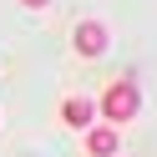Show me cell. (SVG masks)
<instances>
[{"instance_id": "3957f363", "label": "cell", "mask_w": 157, "mask_h": 157, "mask_svg": "<svg viewBox=\"0 0 157 157\" xmlns=\"http://www.w3.org/2000/svg\"><path fill=\"white\" fill-rule=\"evenodd\" d=\"M86 157H117L122 147V127H86Z\"/></svg>"}, {"instance_id": "5b68a950", "label": "cell", "mask_w": 157, "mask_h": 157, "mask_svg": "<svg viewBox=\"0 0 157 157\" xmlns=\"http://www.w3.org/2000/svg\"><path fill=\"white\" fill-rule=\"evenodd\" d=\"M21 5H31V10H41V5H51V0H21Z\"/></svg>"}, {"instance_id": "277c9868", "label": "cell", "mask_w": 157, "mask_h": 157, "mask_svg": "<svg viewBox=\"0 0 157 157\" xmlns=\"http://www.w3.org/2000/svg\"><path fill=\"white\" fill-rule=\"evenodd\" d=\"M61 122L76 127V132H86V127L96 122V101H91V96H66V101H61Z\"/></svg>"}, {"instance_id": "7a4b0ae2", "label": "cell", "mask_w": 157, "mask_h": 157, "mask_svg": "<svg viewBox=\"0 0 157 157\" xmlns=\"http://www.w3.org/2000/svg\"><path fill=\"white\" fill-rule=\"evenodd\" d=\"M106 41H112V36H106V25H101V21H81V25L71 31V46H76V56H81V61L106 56Z\"/></svg>"}, {"instance_id": "6da1fadb", "label": "cell", "mask_w": 157, "mask_h": 157, "mask_svg": "<svg viewBox=\"0 0 157 157\" xmlns=\"http://www.w3.org/2000/svg\"><path fill=\"white\" fill-rule=\"evenodd\" d=\"M137 112H142V91H137V86L127 81V76L106 86V96H101V117H106L112 127H127Z\"/></svg>"}]
</instances>
